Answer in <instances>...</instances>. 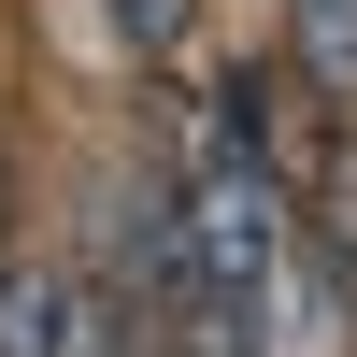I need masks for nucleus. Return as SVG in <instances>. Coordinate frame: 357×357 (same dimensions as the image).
<instances>
[{
  "instance_id": "nucleus-1",
  "label": "nucleus",
  "mask_w": 357,
  "mask_h": 357,
  "mask_svg": "<svg viewBox=\"0 0 357 357\" xmlns=\"http://www.w3.org/2000/svg\"><path fill=\"white\" fill-rule=\"evenodd\" d=\"M286 57L329 114H357V0H286Z\"/></svg>"
},
{
  "instance_id": "nucleus-2",
  "label": "nucleus",
  "mask_w": 357,
  "mask_h": 357,
  "mask_svg": "<svg viewBox=\"0 0 357 357\" xmlns=\"http://www.w3.org/2000/svg\"><path fill=\"white\" fill-rule=\"evenodd\" d=\"M57 357H143V314L114 272H72V301H57Z\"/></svg>"
},
{
  "instance_id": "nucleus-3",
  "label": "nucleus",
  "mask_w": 357,
  "mask_h": 357,
  "mask_svg": "<svg viewBox=\"0 0 357 357\" xmlns=\"http://www.w3.org/2000/svg\"><path fill=\"white\" fill-rule=\"evenodd\" d=\"M57 301H72V272H0V357H57Z\"/></svg>"
},
{
  "instance_id": "nucleus-4",
  "label": "nucleus",
  "mask_w": 357,
  "mask_h": 357,
  "mask_svg": "<svg viewBox=\"0 0 357 357\" xmlns=\"http://www.w3.org/2000/svg\"><path fill=\"white\" fill-rule=\"evenodd\" d=\"M172 357H272L257 301H172Z\"/></svg>"
},
{
  "instance_id": "nucleus-5",
  "label": "nucleus",
  "mask_w": 357,
  "mask_h": 357,
  "mask_svg": "<svg viewBox=\"0 0 357 357\" xmlns=\"http://www.w3.org/2000/svg\"><path fill=\"white\" fill-rule=\"evenodd\" d=\"M114 29L129 43H186V0H114Z\"/></svg>"
},
{
  "instance_id": "nucleus-6",
  "label": "nucleus",
  "mask_w": 357,
  "mask_h": 357,
  "mask_svg": "<svg viewBox=\"0 0 357 357\" xmlns=\"http://www.w3.org/2000/svg\"><path fill=\"white\" fill-rule=\"evenodd\" d=\"M0 186H15V172H0Z\"/></svg>"
}]
</instances>
